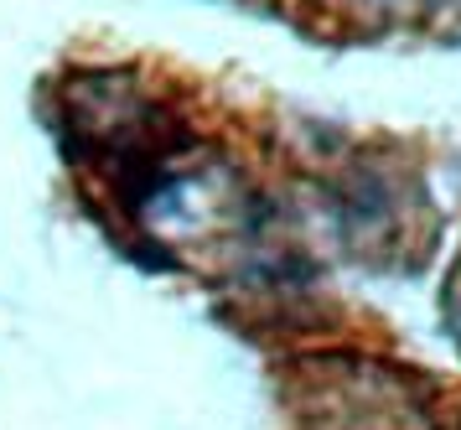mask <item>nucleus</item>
<instances>
[{
  "label": "nucleus",
  "instance_id": "1",
  "mask_svg": "<svg viewBox=\"0 0 461 430\" xmlns=\"http://www.w3.org/2000/svg\"><path fill=\"white\" fill-rule=\"evenodd\" d=\"M430 11H436V32L440 37H461V0H425Z\"/></svg>",
  "mask_w": 461,
  "mask_h": 430
}]
</instances>
